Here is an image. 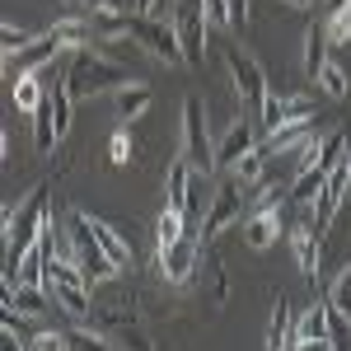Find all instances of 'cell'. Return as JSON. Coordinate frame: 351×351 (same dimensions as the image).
Masks as SVG:
<instances>
[{"instance_id": "29", "label": "cell", "mask_w": 351, "mask_h": 351, "mask_svg": "<svg viewBox=\"0 0 351 351\" xmlns=\"http://www.w3.org/2000/svg\"><path fill=\"white\" fill-rule=\"evenodd\" d=\"M258 127H263V136H271L276 127H286V99H281V94H267V99H263V108H258Z\"/></svg>"}, {"instance_id": "39", "label": "cell", "mask_w": 351, "mask_h": 351, "mask_svg": "<svg viewBox=\"0 0 351 351\" xmlns=\"http://www.w3.org/2000/svg\"><path fill=\"white\" fill-rule=\"evenodd\" d=\"M281 5H291V10H314L319 0H281Z\"/></svg>"}, {"instance_id": "24", "label": "cell", "mask_w": 351, "mask_h": 351, "mask_svg": "<svg viewBox=\"0 0 351 351\" xmlns=\"http://www.w3.org/2000/svg\"><path fill=\"white\" fill-rule=\"evenodd\" d=\"M52 33L61 38V47H66V52H80V47H89V38H94L89 19H80V14H71V19H56Z\"/></svg>"}, {"instance_id": "33", "label": "cell", "mask_w": 351, "mask_h": 351, "mask_svg": "<svg viewBox=\"0 0 351 351\" xmlns=\"http://www.w3.org/2000/svg\"><path fill=\"white\" fill-rule=\"evenodd\" d=\"M314 117H319V104L309 94H291L286 99V122H314Z\"/></svg>"}, {"instance_id": "19", "label": "cell", "mask_w": 351, "mask_h": 351, "mask_svg": "<svg viewBox=\"0 0 351 351\" xmlns=\"http://www.w3.org/2000/svg\"><path fill=\"white\" fill-rule=\"evenodd\" d=\"M47 304H52V295L38 291V286H5V309H14L24 319H43Z\"/></svg>"}, {"instance_id": "10", "label": "cell", "mask_w": 351, "mask_h": 351, "mask_svg": "<svg viewBox=\"0 0 351 351\" xmlns=\"http://www.w3.org/2000/svg\"><path fill=\"white\" fill-rule=\"evenodd\" d=\"M160 271L169 286H192V276L202 271V234H183L173 248H164Z\"/></svg>"}, {"instance_id": "25", "label": "cell", "mask_w": 351, "mask_h": 351, "mask_svg": "<svg viewBox=\"0 0 351 351\" xmlns=\"http://www.w3.org/2000/svg\"><path fill=\"white\" fill-rule=\"evenodd\" d=\"M183 234H192V230H188V220L178 216V211H169V206H164V211H160V220H155V253L173 248V243L183 239Z\"/></svg>"}, {"instance_id": "35", "label": "cell", "mask_w": 351, "mask_h": 351, "mask_svg": "<svg viewBox=\"0 0 351 351\" xmlns=\"http://www.w3.org/2000/svg\"><path fill=\"white\" fill-rule=\"evenodd\" d=\"M132 150H136V145H132V132H127V127H117V132L108 136V160L112 164H127V160H132Z\"/></svg>"}, {"instance_id": "15", "label": "cell", "mask_w": 351, "mask_h": 351, "mask_svg": "<svg viewBox=\"0 0 351 351\" xmlns=\"http://www.w3.org/2000/svg\"><path fill=\"white\" fill-rule=\"evenodd\" d=\"M89 230H94V239L104 243V253H108L112 263H117V271H132V267H136L132 243L122 239V230H117V225H108L104 216H89Z\"/></svg>"}, {"instance_id": "17", "label": "cell", "mask_w": 351, "mask_h": 351, "mask_svg": "<svg viewBox=\"0 0 351 351\" xmlns=\"http://www.w3.org/2000/svg\"><path fill=\"white\" fill-rule=\"evenodd\" d=\"M202 271H206V291L216 300V309H225L230 304V271H225V258L206 239H202Z\"/></svg>"}, {"instance_id": "1", "label": "cell", "mask_w": 351, "mask_h": 351, "mask_svg": "<svg viewBox=\"0 0 351 351\" xmlns=\"http://www.w3.org/2000/svg\"><path fill=\"white\" fill-rule=\"evenodd\" d=\"M47 216H52V183H38L24 202L5 206V286L19 276V263L28 258V248L38 243Z\"/></svg>"}, {"instance_id": "4", "label": "cell", "mask_w": 351, "mask_h": 351, "mask_svg": "<svg viewBox=\"0 0 351 351\" xmlns=\"http://www.w3.org/2000/svg\"><path fill=\"white\" fill-rule=\"evenodd\" d=\"M71 220V243H75V267L84 271V281L89 286H104V281H117L122 271L112 263L108 253H104V243L94 239V230H89V211H66Z\"/></svg>"}, {"instance_id": "40", "label": "cell", "mask_w": 351, "mask_h": 351, "mask_svg": "<svg viewBox=\"0 0 351 351\" xmlns=\"http://www.w3.org/2000/svg\"><path fill=\"white\" fill-rule=\"evenodd\" d=\"M5 351H28V347L19 342V337H10V332H5Z\"/></svg>"}, {"instance_id": "12", "label": "cell", "mask_w": 351, "mask_h": 351, "mask_svg": "<svg viewBox=\"0 0 351 351\" xmlns=\"http://www.w3.org/2000/svg\"><path fill=\"white\" fill-rule=\"evenodd\" d=\"M263 141H253V122L248 117H234L230 127H225V136L216 141V164L220 169H234V164L248 155V150H258Z\"/></svg>"}, {"instance_id": "31", "label": "cell", "mask_w": 351, "mask_h": 351, "mask_svg": "<svg viewBox=\"0 0 351 351\" xmlns=\"http://www.w3.org/2000/svg\"><path fill=\"white\" fill-rule=\"evenodd\" d=\"M28 351H71L66 328H38V332L28 337Z\"/></svg>"}, {"instance_id": "38", "label": "cell", "mask_w": 351, "mask_h": 351, "mask_svg": "<svg viewBox=\"0 0 351 351\" xmlns=\"http://www.w3.org/2000/svg\"><path fill=\"white\" fill-rule=\"evenodd\" d=\"M291 351H332V342H328V337H324V342H295Z\"/></svg>"}, {"instance_id": "26", "label": "cell", "mask_w": 351, "mask_h": 351, "mask_svg": "<svg viewBox=\"0 0 351 351\" xmlns=\"http://www.w3.org/2000/svg\"><path fill=\"white\" fill-rule=\"evenodd\" d=\"M267 351H291V324H286V295L271 300V319H267Z\"/></svg>"}, {"instance_id": "18", "label": "cell", "mask_w": 351, "mask_h": 351, "mask_svg": "<svg viewBox=\"0 0 351 351\" xmlns=\"http://www.w3.org/2000/svg\"><path fill=\"white\" fill-rule=\"evenodd\" d=\"M300 61H304V71L319 80V71L328 66V28H324V19L304 28V38H300Z\"/></svg>"}, {"instance_id": "3", "label": "cell", "mask_w": 351, "mask_h": 351, "mask_svg": "<svg viewBox=\"0 0 351 351\" xmlns=\"http://www.w3.org/2000/svg\"><path fill=\"white\" fill-rule=\"evenodd\" d=\"M89 328H99L117 351H160L150 328L141 319V304L132 295H112V300H99L94 295V314L84 319Z\"/></svg>"}, {"instance_id": "8", "label": "cell", "mask_w": 351, "mask_h": 351, "mask_svg": "<svg viewBox=\"0 0 351 351\" xmlns=\"http://www.w3.org/2000/svg\"><path fill=\"white\" fill-rule=\"evenodd\" d=\"M295 216H291V253H295V267L300 276H319V258H324V234H319V225L309 220V206H291Z\"/></svg>"}, {"instance_id": "30", "label": "cell", "mask_w": 351, "mask_h": 351, "mask_svg": "<svg viewBox=\"0 0 351 351\" xmlns=\"http://www.w3.org/2000/svg\"><path fill=\"white\" fill-rule=\"evenodd\" d=\"M324 28H328V43H332V47L351 43V0H347V5H337V10L328 14V19H324Z\"/></svg>"}, {"instance_id": "11", "label": "cell", "mask_w": 351, "mask_h": 351, "mask_svg": "<svg viewBox=\"0 0 351 351\" xmlns=\"http://www.w3.org/2000/svg\"><path fill=\"white\" fill-rule=\"evenodd\" d=\"M66 56V47H61V38H56L52 28H43L33 43H28L24 52H14V56H5V66L14 71V75H43L47 66H56Z\"/></svg>"}, {"instance_id": "9", "label": "cell", "mask_w": 351, "mask_h": 351, "mask_svg": "<svg viewBox=\"0 0 351 351\" xmlns=\"http://www.w3.org/2000/svg\"><path fill=\"white\" fill-rule=\"evenodd\" d=\"M225 61H230V80H234V94H239L243 104H253V117H258V108H263V99H267V75H263V66L253 61V56L243 52V47H230L225 52Z\"/></svg>"}, {"instance_id": "16", "label": "cell", "mask_w": 351, "mask_h": 351, "mask_svg": "<svg viewBox=\"0 0 351 351\" xmlns=\"http://www.w3.org/2000/svg\"><path fill=\"white\" fill-rule=\"evenodd\" d=\"M112 112H117V122H122V127L136 122V117H145V112H150V84H145V80L122 84V89L112 94Z\"/></svg>"}, {"instance_id": "27", "label": "cell", "mask_w": 351, "mask_h": 351, "mask_svg": "<svg viewBox=\"0 0 351 351\" xmlns=\"http://www.w3.org/2000/svg\"><path fill=\"white\" fill-rule=\"evenodd\" d=\"M66 342H71V351H112V342L89 324H71L66 328Z\"/></svg>"}, {"instance_id": "7", "label": "cell", "mask_w": 351, "mask_h": 351, "mask_svg": "<svg viewBox=\"0 0 351 351\" xmlns=\"http://www.w3.org/2000/svg\"><path fill=\"white\" fill-rule=\"evenodd\" d=\"M132 43H136V47H141L145 56H155L160 66H169V71L188 66V56H183V43H178V28L164 24V19L132 14Z\"/></svg>"}, {"instance_id": "14", "label": "cell", "mask_w": 351, "mask_h": 351, "mask_svg": "<svg viewBox=\"0 0 351 351\" xmlns=\"http://www.w3.org/2000/svg\"><path fill=\"white\" fill-rule=\"evenodd\" d=\"M291 211V206H286ZM286 211H267V216H243V243L253 248V253H263L271 243L286 234Z\"/></svg>"}, {"instance_id": "20", "label": "cell", "mask_w": 351, "mask_h": 351, "mask_svg": "<svg viewBox=\"0 0 351 351\" xmlns=\"http://www.w3.org/2000/svg\"><path fill=\"white\" fill-rule=\"evenodd\" d=\"M89 28H94L89 47H112V43H122V38H132V14H94Z\"/></svg>"}, {"instance_id": "36", "label": "cell", "mask_w": 351, "mask_h": 351, "mask_svg": "<svg viewBox=\"0 0 351 351\" xmlns=\"http://www.w3.org/2000/svg\"><path fill=\"white\" fill-rule=\"evenodd\" d=\"M202 5H206V19H211V28H234L230 0H202Z\"/></svg>"}, {"instance_id": "23", "label": "cell", "mask_w": 351, "mask_h": 351, "mask_svg": "<svg viewBox=\"0 0 351 351\" xmlns=\"http://www.w3.org/2000/svg\"><path fill=\"white\" fill-rule=\"evenodd\" d=\"M43 104H47V84H43V75H14V108L24 112V117H33Z\"/></svg>"}, {"instance_id": "22", "label": "cell", "mask_w": 351, "mask_h": 351, "mask_svg": "<svg viewBox=\"0 0 351 351\" xmlns=\"http://www.w3.org/2000/svg\"><path fill=\"white\" fill-rule=\"evenodd\" d=\"M324 183H328V169H319V164L300 169L295 183H291V206H314V197L324 192Z\"/></svg>"}, {"instance_id": "21", "label": "cell", "mask_w": 351, "mask_h": 351, "mask_svg": "<svg viewBox=\"0 0 351 351\" xmlns=\"http://www.w3.org/2000/svg\"><path fill=\"white\" fill-rule=\"evenodd\" d=\"M328 337V300H319V304H309L304 314H300V324L291 328V347L295 342H324Z\"/></svg>"}, {"instance_id": "2", "label": "cell", "mask_w": 351, "mask_h": 351, "mask_svg": "<svg viewBox=\"0 0 351 351\" xmlns=\"http://www.w3.org/2000/svg\"><path fill=\"white\" fill-rule=\"evenodd\" d=\"M56 66L66 71V89H71V99H75V104L99 99V94H117L122 84L136 80L132 71H127L122 61H112L104 47H80V52H66Z\"/></svg>"}, {"instance_id": "28", "label": "cell", "mask_w": 351, "mask_h": 351, "mask_svg": "<svg viewBox=\"0 0 351 351\" xmlns=\"http://www.w3.org/2000/svg\"><path fill=\"white\" fill-rule=\"evenodd\" d=\"M319 89H324L328 99H347V94H351V75H347V66H342V61H328L324 71H319Z\"/></svg>"}, {"instance_id": "37", "label": "cell", "mask_w": 351, "mask_h": 351, "mask_svg": "<svg viewBox=\"0 0 351 351\" xmlns=\"http://www.w3.org/2000/svg\"><path fill=\"white\" fill-rule=\"evenodd\" d=\"M230 14H234V28L248 24V0H230Z\"/></svg>"}, {"instance_id": "32", "label": "cell", "mask_w": 351, "mask_h": 351, "mask_svg": "<svg viewBox=\"0 0 351 351\" xmlns=\"http://www.w3.org/2000/svg\"><path fill=\"white\" fill-rule=\"evenodd\" d=\"M43 28H19V24H5L0 28V43H5V56H14V52H24L28 43L38 38Z\"/></svg>"}, {"instance_id": "13", "label": "cell", "mask_w": 351, "mask_h": 351, "mask_svg": "<svg viewBox=\"0 0 351 351\" xmlns=\"http://www.w3.org/2000/svg\"><path fill=\"white\" fill-rule=\"evenodd\" d=\"M314 136H319V122H286V127H276L271 136H263V150H267L271 160H281V155L304 150Z\"/></svg>"}, {"instance_id": "34", "label": "cell", "mask_w": 351, "mask_h": 351, "mask_svg": "<svg viewBox=\"0 0 351 351\" xmlns=\"http://www.w3.org/2000/svg\"><path fill=\"white\" fill-rule=\"evenodd\" d=\"M328 291H332L328 300H332L337 309H347V314H351V263L337 271V276H332V286H328Z\"/></svg>"}, {"instance_id": "41", "label": "cell", "mask_w": 351, "mask_h": 351, "mask_svg": "<svg viewBox=\"0 0 351 351\" xmlns=\"http://www.w3.org/2000/svg\"><path fill=\"white\" fill-rule=\"evenodd\" d=\"M155 10V0H136V14H150Z\"/></svg>"}, {"instance_id": "6", "label": "cell", "mask_w": 351, "mask_h": 351, "mask_svg": "<svg viewBox=\"0 0 351 351\" xmlns=\"http://www.w3.org/2000/svg\"><path fill=\"white\" fill-rule=\"evenodd\" d=\"M178 155L192 164V173H216V141L206 132V108H202V99H188L183 104V136H178Z\"/></svg>"}, {"instance_id": "42", "label": "cell", "mask_w": 351, "mask_h": 351, "mask_svg": "<svg viewBox=\"0 0 351 351\" xmlns=\"http://www.w3.org/2000/svg\"><path fill=\"white\" fill-rule=\"evenodd\" d=\"M324 5H328V14H332V10H337V5H347V0H324Z\"/></svg>"}, {"instance_id": "5", "label": "cell", "mask_w": 351, "mask_h": 351, "mask_svg": "<svg viewBox=\"0 0 351 351\" xmlns=\"http://www.w3.org/2000/svg\"><path fill=\"white\" fill-rule=\"evenodd\" d=\"M248 202H253V188H248L243 178H220L216 197H211V211H206V220H202V239L216 243V234H225L230 225H243Z\"/></svg>"}]
</instances>
